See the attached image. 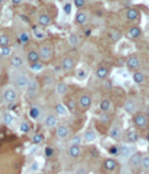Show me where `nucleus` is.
Here are the masks:
<instances>
[{"instance_id":"23","label":"nucleus","mask_w":149,"mask_h":174,"mask_svg":"<svg viewBox=\"0 0 149 174\" xmlns=\"http://www.w3.org/2000/svg\"><path fill=\"white\" fill-rule=\"evenodd\" d=\"M124 111L128 114H135L136 112V103L132 99H127L124 103Z\"/></svg>"},{"instance_id":"36","label":"nucleus","mask_w":149,"mask_h":174,"mask_svg":"<svg viewBox=\"0 0 149 174\" xmlns=\"http://www.w3.org/2000/svg\"><path fill=\"white\" fill-rule=\"evenodd\" d=\"M32 143L35 144V145L42 144V143H44V134H42V133H40V132L35 133V134L32 136Z\"/></svg>"},{"instance_id":"26","label":"nucleus","mask_w":149,"mask_h":174,"mask_svg":"<svg viewBox=\"0 0 149 174\" xmlns=\"http://www.w3.org/2000/svg\"><path fill=\"white\" fill-rule=\"evenodd\" d=\"M68 91V85H66L65 82H58L56 85V92L59 95V96H63Z\"/></svg>"},{"instance_id":"24","label":"nucleus","mask_w":149,"mask_h":174,"mask_svg":"<svg viewBox=\"0 0 149 174\" xmlns=\"http://www.w3.org/2000/svg\"><path fill=\"white\" fill-rule=\"evenodd\" d=\"M41 108L40 107H37V106H32L30 110H29V117L32 120H37L38 117L41 116Z\"/></svg>"},{"instance_id":"48","label":"nucleus","mask_w":149,"mask_h":174,"mask_svg":"<svg viewBox=\"0 0 149 174\" xmlns=\"http://www.w3.org/2000/svg\"><path fill=\"white\" fill-rule=\"evenodd\" d=\"M11 2H12V4H13V5H20L21 3L24 2V0H11Z\"/></svg>"},{"instance_id":"40","label":"nucleus","mask_w":149,"mask_h":174,"mask_svg":"<svg viewBox=\"0 0 149 174\" xmlns=\"http://www.w3.org/2000/svg\"><path fill=\"white\" fill-rule=\"evenodd\" d=\"M87 75H89V71L86 69H78L75 71V77L78 79H85V78H87Z\"/></svg>"},{"instance_id":"22","label":"nucleus","mask_w":149,"mask_h":174,"mask_svg":"<svg viewBox=\"0 0 149 174\" xmlns=\"http://www.w3.org/2000/svg\"><path fill=\"white\" fill-rule=\"evenodd\" d=\"M108 136L114 140H119L121 137V128L119 125H112L111 129L108 132Z\"/></svg>"},{"instance_id":"55","label":"nucleus","mask_w":149,"mask_h":174,"mask_svg":"<svg viewBox=\"0 0 149 174\" xmlns=\"http://www.w3.org/2000/svg\"><path fill=\"white\" fill-rule=\"evenodd\" d=\"M0 15H2V8H0Z\"/></svg>"},{"instance_id":"49","label":"nucleus","mask_w":149,"mask_h":174,"mask_svg":"<svg viewBox=\"0 0 149 174\" xmlns=\"http://www.w3.org/2000/svg\"><path fill=\"white\" fill-rule=\"evenodd\" d=\"M77 174H87V170L83 169V167H81V169H78V172H77Z\"/></svg>"},{"instance_id":"14","label":"nucleus","mask_w":149,"mask_h":174,"mask_svg":"<svg viewBox=\"0 0 149 174\" xmlns=\"http://www.w3.org/2000/svg\"><path fill=\"white\" fill-rule=\"evenodd\" d=\"M61 67H62V70L65 71H70L73 70L74 67V59L69 57V55H66V57L62 58V61H61Z\"/></svg>"},{"instance_id":"29","label":"nucleus","mask_w":149,"mask_h":174,"mask_svg":"<svg viewBox=\"0 0 149 174\" xmlns=\"http://www.w3.org/2000/svg\"><path fill=\"white\" fill-rule=\"evenodd\" d=\"M96 132L94 131V129H89V131H86L85 132V141H87V143H91V141H95L96 140Z\"/></svg>"},{"instance_id":"30","label":"nucleus","mask_w":149,"mask_h":174,"mask_svg":"<svg viewBox=\"0 0 149 174\" xmlns=\"http://www.w3.org/2000/svg\"><path fill=\"white\" fill-rule=\"evenodd\" d=\"M29 41H30V36L26 32H21L20 35L17 36V42L20 45H25V44H28Z\"/></svg>"},{"instance_id":"1","label":"nucleus","mask_w":149,"mask_h":174,"mask_svg":"<svg viewBox=\"0 0 149 174\" xmlns=\"http://www.w3.org/2000/svg\"><path fill=\"white\" fill-rule=\"evenodd\" d=\"M30 81V77L26 74V73L23 71H19L16 74H12V82H13V86L17 90H25L28 83Z\"/></svg>"},{"instance_id":"2","label":"nucleus","mask_w":149,"mask_h":174,"mask_svg":"<svg viewBox=\"0 0 149 174\" xmlns=\"http://www.w3.org/2000/svg\"><path fill=\"white\" fill-rule=\"evenodd\" d=\"M3 100L5 104H13L17 100V90L12 86H8L3 90Z\"/></svg>"},{"instance_id":"16","label":"nucleus","mask_w":149,"mask_h":174,"mask_svg":"<svg viewBox=\"0 0 149 174\" xmlns=\"http://www.w3.org/2000/svg\"><path fill=\"white\" fill-rule=\"evenodd\" d=\"M54 112H56V115L58 117H65V116H68L69 110L63 103H57L56 107H54Z\"/></svg>"},{"instance_id":"18","label":"nucleus","mask_w":149,"mask_h":174,"mask_svg":"<svg viewBox=\"0 0 149 174\" xmlns=\"http://www.w3.org/2000/svg\"><path fill=\"white\" fill-rule=\"evenodd\" d=\"M140 58L137 57V55H131V57H128V59H127V66L129 67V69H139L140 67Z\"/></svg>"},{"instance_id":"57","label":"nucleus","mask_w":149,"mask_h":174,"mask_svg":"<svg viewBox=\"0 0 149 174\" xmlns=\"http://www.w3.org/2000/svg\"><path fill=\"white\" fill-rule=\"evenodd\" d=\"M98 174H100V173H98Z\"/></svg>"},{"instance_id":"46","label":"nucleus","mask_w":149,"mask_h":174,"mask_svg":"<svg viewBox=\"0 0 149 174\" xmlns=\"http://www.w3.org/2000/svg\"><path fill=\"white\" fill-rule=\"evenodd\" d=\"M63 11H65L66 15H70V13H71V4H70V3H66V4L63 5Z\"/></svg>"},{"instance_id":"52","label":"nucleus","mask_w":149,"mask_h":174,"mask_svg":"<svg viewBox=\"0 0 149 174\" xmlns=\"http://www.w3.org/2000/svg\"><path fill=\"white\" fill-rule=\"evenodd\" d=\"M145 139H147V141H148V143H149V132H148V133H147V136H145Z\"/></svg>"},{"instance_id":"11","label":"nucleus","mask_w":149,"mask_h":174,"mask_svg":"<svg viewBox=\"0 0 149 174\" xmlns=\"http://www.w3.org/2000/svg\"><path fill=\"white\" fill-rule=\"evenodd\" d=\"M78 104L82 110H89L91 106V96L89 94H82L78 99Z\"/></svg>"},{"instance_id":"9","label":"nucleus","mask_w":149,"mask_h":174,"mask_svg":"<svg viewBox=\"0 0 149 174\" xmlns=\"http://www.w3.org/2000/svg\"><path fill=\"white\" fill-rule=\"evenodd\" d=\"M90 20V16H89V12L87 11H78L75 15V22L79 25H85L87 24Z\"/></svg>"},{"instance_id":"28","label":"nucleus","mask_w":149,"mask_h":174,"mask_svg":"<svg viewBox=\"0 0 149 174\" xmlns=\"http://www.w3.org/2000/svg\"><path fill=\"white\" fill-rule=\"evenodd\" d=\"M108 69L107 67H104V66H100V67H98L96 69V77L99 78V79H106V78L108 77Z\"/></svg>"},{"instance_id":"33","label":"nucleus","mask_w":149,"mask_h":174,"mask_svg":"<svg viewBox=\"0 0 149 174\" xmlns=\"http://www.w3.org/2000/svg\"><path fill=\"white\" fill-rule=\"evenodd\" d=\"M145 81V77L142 74L141 71H135L133 73V82L137 83V85H141V83H144Z\"/></svg>"},{"instance_id":"21","label":"nucleus","mask_w":149,"mask_h":174,"mask_svg":"<svg viewBox=\"0 0 149 174\" xmlns=\"http://www.w3.org/2000/svg\"><path fill=\"white\" fill-rule=\"evenodd\" d=\"M116 161H115L114 158H106L103 161V167H104V170H107V172H112L116 169Z\"/></svg>"},{"instance_id":"51","label":"nucleus","mask_w":149,"mask_h":174,"mask_svg":"<svg viewBox=\"0 0 149 174\" xmlns=\"http://www.w3.org/2000/svg\"><path fill=\"white\" fill-rule=\"evenodd\" d=\"M54 70H56V73L58 74V73H61V70H62V67H61V66H56V69H54Z\"/></svg>"},{"instance_id":"10","label":"nucleus","mask_w":149,"mask_h":174,"mask_svg":"<svg viewBox=\"0 0 149 174\" xmlns=\"http://www.w3.org/2000/svg\"><path fill=\"white\" fill-rule=\"evenodd\" d=\"M26 61L29 62V65L32 63H36V62H40V54H38V50L36 49H29L28 52H26Z\"/></svg>"},{"instance_id":"43","label":"nucleus","mask_w":149,"mask_h":174,"mask_svg":"<svg viewBox=\"0 0 149 174\" xmlns=\"http://www.w3.org/2000/svg\"><path fill=\"white\" fill-rule=\"evenodd\" d=\"M19 129L23 132V133H26L29 129H30V125H29V123H26V121H21L20 123V127H19Z\"/></svg>"},{"instance_id":"3","label":"nucleus","mask_w":149,"mask_h":174,"mask_svg":"<svg viewBox=\"0 0 149 174\" xmlns=\"http://www.w3.org/2000/svg\"><path fill=\"white\" fill-rule=\"evenodd\" d=\"M26 91V96L30 98V99H35L38 94H40V85H38V82L36 79H33L30 78V81L28 83V86L25 88Z\"/></svg>"},{"instance_id":"4","label":"nucleus","mask_w":149,"mask_h":174,"mask_svg":"<svg viewBox=\"0 0 149 174\" xmlns=\"http://www.w3.org/2000/svg\"><path fill=\"white\" fill-rule=\"evenodd\" d=\"M38 54H40V59L42 61H50L53 57V48L49 44H44L40 46L38 50Z\"/></svg>"},{"instance_id":"15","label":"nucleus","mask_w":149,"mask_h":174,"mask_svg":"<svg viewBox=\"0 0 149 174\" xmlns=\"http://www.w3.org/2000/svg\"><path fill=\"white\" fill-rule=\"evenodd\" d=\"M32 33H33V36H35L36 38H38V40H42V38H45V37H46L45 29H44L42 26H40L38 24L32 26Z\"/></svg>"},{"instance_id":"17","label":"nucleus","mask_w":149,"mask_h":174,"mask_svg":"<svg viewBox=\"0 0 149 174\" xmlns=\"http://www.w3.org/2000/svg\"><path fill=\"white\" fill-rule=\"evenodd\" d=\"M37 22H38V25L40 26H48L49 24L52 22V17L49 16L48 13H45V12H42V13H40L38 15V17H37Z\"/></svg>"},{"instance_id":"32","label":"nucleus","mask_w":149,"mask_h":174,"mask_svg":"<svg viewBox=\"0 0 149 174\" xmlns=\"http://www.w3.org/2000/svg\"><path fill=\"white\" fill-rule=\"evenodd\" d=\"M68 41H69V44L71 45V46H78L79 45V42H81V38H79V36L78 35H75V33H71V35L69 36V38H68Z\"/></svg>"},{"instance_id":"34","label":"nucleus","mask_w":149,"mask_h":174,"mask_svg":"<svg viewBox=\"0 0 149 174\" xmlns=\"http://www.w3.org/2000/svg\"><path fill=\"white\" fill-rule=\"evenodd\" d=\"M99 107H100V110L103 112H108L109 110H111V100L109 99H103L100 104H99Z\"/></svg>"},{"instance_id":"42","label":"nucleus","mask_w":149,"mask_h":174,"mask_svg":"<svg viewBox=\"0 0 149 174\" xmlns=\"http://www.w3.org/2000/svg\"><path fill=\"white\" fill-rule=\"evenodd\" d=\"M0 54H2V57H8V55H11V53H12V48L9 46V45H7V46H3L2 49H0Z\"/></svg>"},{"instance_id":"8","label":"nucleus","mask_w":149,"mask_h":174,"mask_svg":"<svg viewBox=\"0 0 149 174\" xmlns=\"http://www.w3.org/2000/svg\"><path fill=\"white\" fill-rule=\"evenodd\" d=\"M135 153V148L133 147H131V145L128 144H124V145H121L120 147V150H119V154L121 158H129V157Z\"/></svg>"},{"instance_id":"50","label":"nucleus","mask_w":149,"mask_h":174,"mask_svg":"<svg viewBox=\"0 0 149 174\" xmlns=\"http://www.w3.org/2000/svg\"><path fill=\"white\" fill-rule=\"evenodd\" d=\"M37 165H38V164H37V162H33V166H32V170H37V167H38Z\"/></svg>"},{"instance_id":"31","label":"nucleus","mask_w":149,"mask_h":174,"mask_svg":"<svg viewBox=\"0 0 149 174\" xmlns=\"http://www.w3.org/2000/svg\"><path fill=\"white\" fill-rule=\"evenodd\" d=\"M108 37L111 38V41L118 42L120 38H121V33L119 31H116V29H109L108 31Z\"/></svg>"},{"instance_id":"39","label":"nucleus","mask_w":149,"mask_h":174,"mask_svg":"<svg viewBox=\"0 0 149 174\" xmlns=\"http://www.w3.org/2000/svg\"><path fill=\"white\" fill-rule=\"evenodd\" d=\"M82 140H83V137H82L81 134H74V136L71 137V140H70V144H71V145H77V147H79V145L82 144Z\"/></svg>"},{"instance_id":"54","label":"nucleus","mask_w":149,"mask_h":174,"mask_svg":"<svg viewBox=\"0 0 149 174\" xmlns=\"http://www.w3.org/2000/svg\"><path fill=\"white\" fill-rule=\"evenodd\" d=\"M5 3V0H0V5H2V4H4Z\"/></svg>"},{"instance_id":"47","label":"nucleus","mask_w":149,"mask_h":174,"mask_svg":"<svg viewBox=\"0 0 149 174\" xmlns=\"http://www.w3.org/2000/svg\"><path fill=\"white\" fill-rule=\"evenodd\" d=\"M53 153H54V150H53L52 147H48V148L45 149V156H46V157H52Z\"/></svg>"},{"instance_id":"44","label":"nucleus","mask_w":149,"mask_h":174,"mask_svg":"<svg viewBox=\"0 0 149 174\" xmlns=\"http://www.w3.org/2000/svg\"><path fill=\"white\" fill-rule=\"evenodd\" d=\"M85 4H86V0H74V5H75L77 8L85 7Z\"/></svg>"},{"instance_id":"13","label":"nucleus","mask_w":149,"mask_h":174,"mask_svg":"<svg viewBox=\"0 0 149 174\" xmlns=\"http://www.w3.org/2000/svg\"><path fill=\"white\" fill-rule=\"evenodd\" d=\"M133 123H135V125L137 128H145L148 125V119H147V116L144 114H137L135 116V119H133Z\"/></svg>"},{"instance_id":"12","label":"nucleus","mask_w":149,"mask_h":174,"mask_svg":"<svg viewBox=\"0 0 149 174\" xmlns=\"http://www.w3.org/2000/svg\"><path fill=\"white\" fill-rule=\"evenodd\" d=\"M141 158H142V154L139 152H135L129 157V165L133 169H137V167H141Z\"/></svg>"},{"instance_id":"27","label":"nucleus","mask_w":149,"mask_h":174,"mask_svg":"<svg viewBox=\"0 0 149 174\" xmlns=\"http://www.w3.org/2000/svg\"><path fill=\"white\" fill-rule=\"evenodd\" d=\"M128 35L131 38H139L141 36V29L137 25H133V26H131L129 28V32H128Z\"/></svg>"},{"instance_id":"45","label":"nucleus","mask_w":149,"mask_h":174,"mask_svg":"<svg viewBox=\"0 0 149 174\" xmlns=\"http://www.w3.org/2000/svg\"><path fill=\"white\" fill-rule=\"evenodd\" d=\"M119 150H120V147L112 145V147L109 148V153H111V154H119Z\"/></svg>"},{"instance_id":"35","label":"nucleus","mask_w":149,"mask_h":174,"mask_svg":"<svg viewBox=\"0 0 149 174\" xmlns=\"http://www.w3.org/2000/svg\"><path fill=\"white\" fill-rule=\"evenodd\" d=\"M9 42H11V37L8 35H5V33H0V48L7 46V45H9Z\"/></svg>"},{"instance_id":"37","label":"nucleus","mask_w":149,"mask_h":174,"mask_svg":"<svg viewBox=\"0 0 149 174\" xmlns=\"http://www.w3.org/2000/svg\"><path fill=\"white\" fill-rule=\"evenodd\" d=\"M13 121H15V116L11 115L9 112H7V114L3 115V123H5L7 125H12Z\"/></svg>"},{"instance_id":"7","label":"nucleus","mask_w":149,"mask_h":174,"mask_svg":"<svg viewBox=\"0 0 149 174\" xmlns=\"http://www.w3.org/2000/svg\"><path fill=\"white\" fill-rule=\"evenodd\" d=\"M44 125H45L48 129H53L58 125V116L56 114H49L45 120H44Z\"/></svg>"},{"instance_id":"20","label":"nucleus","mask_w":149,"mask_h":174,"mask_svg":"<svg viewBox=\"0 0 149 174\" xmlns=\"http://www.w3.org/2000/svg\"><path fill=\"white\" fill-rule=\"evenodd\" d=\"M68 154L71 158H78L82 154V149H81V147H77V145H70L68 149Z\"/></svg>"},{"instance_id":"25","label":"nucleus","mask_w":149,"mask_h":174,"mask_svg":"<svg viewBox=\"0 0 149 174\" xmlns=\"http://www.w3.org/2000/svg\"><path fill=\"white\" fill-rule=\"evenodd\" d=\"M125 137H127V141L128 143H136L137 140H139V133H137V131H135V129H128L127 131Z\"/></svg>"},{"instance_id":"56","label":"nucleus","mask_w":149,"mask_h":174,"mask_svg":"<svg viewBox=\"0 0 149 174\" xmlns=\"http://www.w3.org/2000/svg\"><path fill=\"white\" fill-rule=\"evenodd\" d=\"M0 57H2V54H0Z\"/></svg>"},{"instance_id":"41","label":"nucleus","mask_w":149,"mask_h":174,"mask_svg":"<svg viewBox=\"0 0 149 174\" xmlns=\"http://www.w3.org/2000/svg\"><path fill=\"white\" fill-rule=\"evenodd\" d=\"M42 69H44V63L41 62V61H40V62H36V63H32V65H30V70L35 71V73L41 71Z\"/></svg>"},{"instance_id":"19","label":"nucleus","mask_w":149,"mask_h":174,"mask_svg":"<svg viewBox=\"0 0 149 174\" xmlns=\"http://www.w3.org/2000/svg\"><path fill=\"white\" fill-rule=\"evenodd\" d=\"M125 17L128 21H136V20H139L140 17V12L137 9L135 8H129L128 11H127V13H125Z\"/></svg>"},{"instance_id":"6","label":"nucleus","mask_w":149,"mask_h":174,"mask_svg":"<svg viewBox=\"0 0 149 174\" xmlns=\"http://www.w3.org/2000/svg\"><path fill=\"white\" fill-rule=\"evenodd\" d=\"M56 136L59 140H68L70 137V128L66 124H58L56 127Z\"/></svg>"},{"instance_id":"5","label":"nucleus","mask_w":149,"mask_h":174,"mask_svg":"<svg viewBox=\"0 0 149 174\" xmlns=\"http://www.w3.org/2000/svg\"><path fill=\"white\" fill-rule=\"evenodd\" d=\"M11 66L13 67V69H23L25 66V58L23 57V54L20 53H15L11 55Z\"/></svg>"},{"instance_id":"53","label":"nucleus","mask_w":149,"mask_h":174,"mask_svg":"<svg viewBox=\"0 0 149 174\" xmlns=\"http://www.w3.org/2000/svg\"><path fill=\"white\" fill-rule=\"evenodd\" d=\"M145 112H147V115L149 116V106H148V107H147V111H145Z\"/></svg>"},{"instance_id":"38","label":"nucleus","mask_w":149,"mask_h":174,"mask_svg":"<svg viewBox=\"0 0 149 174\" xmlns=\"http://www.w3.org/2000/svg\"><path fill=\"white\" fill-rule=\"evenodd\" d=\"M141 167H142V170L149 172V154L142 156V158H141Z\"/></svg>"}]
</instances>
